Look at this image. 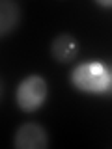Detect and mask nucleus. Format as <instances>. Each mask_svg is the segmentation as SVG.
Segmentation results:
<instances>
[{
    "instance_id": "0eeeda50",
    "label": "nucleus",
    "mask_w": 112,
    "mask_h": 149,
    "mask_svg": "<svg viewBox=\"0 0 112 149\" xmlns=\"http://www.w3.org/2000/svg\"><path fill=\"white\" fill-rule=\"evenodd\" d=\"M106 74H108V86L112 88V67L108 69V71H106Z\"/></svg>"
},
{
    "instance_id": "f03ea898",
    "label": "nucleus",
    "mask_w": 112,
    "mask_h": 149,
    "mask_svg": "<svg viewBox=\"0 0 112 149\" xmlns=\"http://www.w3.org/2000/svg\"><path fill=\"white\" fill-rule=\"evenodd\" d=\"M13 146L17 149H47L49 134L39 123L28 121L17 129L15 136H13Z\"/></svg>"
},
{
    "instance_id": "7ed1b4c3",
    "label": "nucleus",
    "mask_w": 112,
    "mask_h": 149,
    "mask_svg": "<svg viewBox=\"0 0 112 149\" xmlns=\"http://www.w3.org/2000/svg\"><path fill=\"white\" fill-rule=\"evenodd\" d=\"M73 82L80 90L86 91H99L108 88V74L103 71V67L95 63H84L78 65L73 73Z\"/></svg>"
},
{
    "instance_id": "423d86ee",
    "label": "nucleus",
    "mask_w": 112,
    "mask_h": 149,
    "mask_svg": "<svg viewBox=\"0 0 112 149\" xmlns=\"http://www.w3.org/2000/svg\"><path fill=\"white\" fill-rule=\"evenodd\" d=\"M97 4H101V6H112V0H97Z\"/></svg>"
},
{
    "instance_id": "20e7f679",
    "label": "nucleus",
    "mask_w": 112,
    "mask_h": 149,
    "mask_svg": "<svg viewBox=\"0 0 112 149\" xmlns=\"http://www.w3.org/2000/svg\"><path fill=\"white\" fill-rule=\"evenodd\" d=\"M50 54L56 62L60 63H67L71 60L77 58L78 54V45L69 34H60L58 37H54L50 43Z\"/></svg>"
},
{
    "instance_id": "f257e3e1",
    "label": "nucleus",
    "mask_w": 112,
    "mask_h": 149,
    "mask_svg": "<svg viewBox=\"0 0 112 149\" xmlns=\"http://www.w3.org/2000/svg\"><path fill=\"white\" fill-rule=\"evenodd\" d=\"M47 91H49V86H47L43 77H39V74L26 77L17 88L19 108L22 112H34L37 108H41L47 99Z\"/></svg>"
},
{
    "instance_id": "39448f33",
    "label": "nucleus",
    "mask_w": 112,
    "mask_h": 149,
    "mask_svg": "<svg viewBox=\"0 0 112 149\" xmlns=\"http://www.w3.org/2000/svg\"><path fill=\"white\" fill-rule=\"evenodd\" d=\"M0 9H2V11H0V34L8 36L19 26L22 13H21L19 4L13 2V0H2Z\"/></svg>"
}]
</instances>
